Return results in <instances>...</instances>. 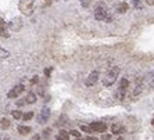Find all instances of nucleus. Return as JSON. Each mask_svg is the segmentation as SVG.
<instances>
[{
  "label": "nucleus",
  "mask_w": 154,
  "mask_h": 140,
  "mask_svg": "<svg viewBox=\"0 0 154 140\" xmlns=\"http://www.w3.org/2000/svg\"><path fill=\"white\" fill-rule=\"evenodd\" d=\"M21 118L24 119V121H29V119H32V118H33V112H32V111H29V112H25V114L22 115Z\"/></svg>",
  "instance_id": "aec40b11"
},
{
  "label": "nucleus",
  "mask_w": 154,
  "mask_h": 140,
  "mask_svg": "<svg viewBox=\"0 0 154 140\" xmlns=\"http://www.w3.org/2000/svg\"><path fill=\"white\" fill-rule=\"evenodd\" d=\"M57 140H69V133L61 129L57 135Z\"/></svg>",
  "instance_id": "f8f14e48"
},
{
  "label": "nucleus",
  "mask_w": 154,
  "mask_h": 140,
  "mask_svg": "<svg viewBox=\"0 0 154 140\" xmlns=\"http://www.w3.org/2000/svg\"><path fill=\"white\" fill-rule=\"evenodd\" d=\"M24 90H25L24 85H17V86H14V87H13V89H11L10 92L7 93V97H8V99H15V97L20 96V94H21Z\"/></svg>",
  "instance_id": "39448f33"
},
{
  "label": "nucleus",
  "mask_w": 154,
  "mask_h": 140,
  "mask_svg": "<svg viewBox=\"0 0 154 140\" xmlns=\"http://www.w3.org/2000/svg\"><path fill=\"white\" fill-rule=\"evenodd\" d=\"M8 26H10V29L11 31H20V29L22 28V20L20 17H15V18H13L10 21V24H8Z\"/></svg>",
  "instance_id": "0eeeda50"
},
{
  "label": "nucleus",
  "mask_w": 154,
  "mask_h": 140,
  "mask_svg": "<svg viewBox=\"0 0 154 140\" xmlns=\"http://www.w3.org/2000/svg\"><path fill=\"white\" fill-rule=\"evenodd\" d=\"M119 72H121V68L119 67H112L110 71H108V74L103 78V85L104 86H111V85H114L115 81H117V78H118Z\"/></svg>",
  "instance_id": "f257e3e1"
},
{
  "label": "nucleus",
  "mask_w": 154,
  "mask_h": 140,
  "mask_svg": "<svg viewBox=\"0 0 154 140\" xmlns=\"http://www.w3.org/2000/svg\"><path fill=\"white\" fill-rule=\"evenodd\" d=\"M11 114H13V117H14L15 119H20L22 117V114H21V111H18V110H15V111H13L11 112Z\"/></svg>",
  "instance_id": "b1692460"
},
{
  "label": "nucleus",
  "mask_w": 154,
  "mask_h": 140,
  "mask_svg": "<svg viewBox=\"0 0 154 140\" xmlns=\"http://www.w3.org/2000/svg\"><path fill=\"white\" fill-rule=\"evenodd\" d=\"M128 86H129L128 79H126V78H122L121 82H119V87H121V89H124V90H126V89H128Z\"/></svg>",
  "instance_id": "dca6fc26"
},
{
  "label": "nucleus",
  "mask_w": 154,
  "mask_h": 140,
  "mask_svg": "<svg viewBox=\"0 0 154 140\" xmlns=\"http://www.w3.org/2000/svg\"><path fill=\"white\" fill-rule=\"evenodd\" d=\"M74 140H83V139H82V137H75Z\"/></svg>",
  "instance_id": "72a5a7b5"
},
{
  "label": "nucleus",
  "mask_w": 154,
  "mask_h": 140,
  "mask_svg": "<svg viewBox=\"0 0 154 140\" xmlns=\"http://www.w3.org/2000/svg\"><path fill=\"white\" fill-rule=\"evenodd\" d=\"M24 100H25V103H28V104H33V103L36 101V94L31 92V93L26 94V97L24 99Z\"/></svg>",
  "instance_id": "9b49d317"
},
{
  "label": "nucleus",
  "mask_w": 154,
  "mask_h": 140,
  "mask_svg": "<svg viewBox=\"0 0 154 140\" xmlns=\"http://www.w3.org/2000/svg\"><path fill=\"white\" fill-rule=\"evenodd\" d=\"M49 117H50V110L47 107H43L42 111L39 112V115H38V122L39 123H46L47 121H49Z\"/></svg>",
  "instance_id": "20e7f679"
},
{
  "label": "nucleus",
  "mask_w": 154,
  "mask_h": 140,
  "mask_svg": "<svg viewBox=\"0 0 154 140\" xmlns=\"http://www.w3.org/2000/svg\"><path fill=\"white\" fill-rule=\"evenodd\" d=\"M50 74H51V68H46V69H45V75H46V76H50Z\"/></svg>",
  "instance_id": "cd10ccee"
},
{
  "label": "nucleus",
  "mask_w": 154,
  "mask_h": 140,
  "mask_svg": "<svg viewBox=\"0 0 154 140\" xmlns=\"http://www.w3.org/2000/svg\"><path fill=\"white\" fill-rule=\"evenodd\" d=\"M86 140H99L97 137H94V136H88L86 137Z\"/></svg>",
  "instance_id": "c85d7f7f"
},
{
  "label": "nucleus",
  "mask_w": 154,
  "mask_h": 140,
  "mask_svg": "<svg viewBox=\"0 0 154 140\" xmlns=\"http://www.w3.org/2000/svg\"><path fill=\"white\" fill-rule=\"evenodd\" d=\"M18 8L22 14L31 15L33 13V8H35V0H20Z\"/></svg>",
  "instance_id": "f03ea898"
},
{
  "label": "nucleus",
  "mask_w": 154,
  "mask_h": 140,
  "mask_svg": "<svg viewBox=\"0 0 154 140\" xmlns=\"http://www.w3.org/2000/svg\"><path fill=\"white\" fill-rule=\"evenodd\" d=\"M31 140H40V136H39V135H35V136H33Z\"/></svg>",
  "instance_id": "2f4dec72"
},
{
  "label": "nucleus",
  "mask_w": 154,
  "mask_h": 140,
  "mask_svg": "<svg viewBox=\"0 0 154 140\" xmlns=\"http://www.w3.org/2000/svg\"><path fill=\"white\" fill-rule=\"evenodd\" d=\"M146 3L149 4V6H153V4H154V0H146Z\"/></svg>",
  "instance_id": "7c9ffc66"
},
{
  "label": "nucleus",
  "mask_w": 154,
  "mask_h": 140,
  "mask_svg": "<svg viewBox=\"0 0 154 140\" xmlns=\"http://www.w3.org/2000/svg\"><path fill=\"white\" fill-rule=\"evenodd\" d=\"M128 8H129V6L125 3V2H124V3H121L118 6V13H126V11H128Z\"/></svg>",
  "instance_id": "f3484780"
},
{
  "label": "nucleus",
  "mask_w": 154,
  "mask_h": 140,
  "mask_svg": "<svg viewBox=\"0 0 154 140\" xmlns=\"http://www.w3.org/2000/svg\"><path fill=\"white\" fill-rule=\"evenodd\" d=\"M111 130L114 135H121V133H124V130H125V128L121 125H117V123H114V125L111 126Z\"/></svg>",
  "instance_id": "1a4fd4ad"
},
{
  "label": "nucleus",
  "mask_w": 154,
  "mask_h": 140,
  "mask_svg": "<svg viewBox=\"0 0 154 140\" xmlns=\"http://www.w3.org/2000/svg\"><path fill=\"white\" fill-rule=\"evenodd\" d=\"M142 90H143V86L142 85H136V87H135V90H133V96H137V94L142 93Z\"/></svg>",
  "instance_id": "412c9836"
},
{
  "label": "nucleus",
  "mask_w": 154,
  "mask_h": 140,
  "mask_svg": "<svg viewBox=\"0 0 154 140\" xmlns=\"http://www.w3.org/2000/svg\"><path fill=\"white\" fill-rule=\"evenodd\" d=\"M17 104H18V105H24V104H26V103H25V100H24V101L20 100V101H17Z\"/></svg>",
  "instance_id": "c756f323"
},
{
  "label": "nucleus",
  "mask_w": 154,
  "mask_h": 140,
  "mask_svg": "<svg viewBox=\"0 0 154 140\" xmlns=\"http://www.w3.org/2000/svg\"><path fill=\"white\" fill-rule=\"evenodd\" d=\"M67 123H68V117H67V115H61L60 118L57 119V123H56V125H67Z\"/></svg>",
  "instance_id": "4468645a"
},
{
  "label": "nucleus",
  "mask_w": 154,
  "mask_h": 140,
  "mask_svg": "<svg viewBox=\"0 0 154 140\" xmlns=\"http://www.w3.org/2000/svg\"><path fill=\"white\" fill-rule=\"evenodd\" d=\"M81 130H83V132H86V133H92L93 130L90 129V126H88V125H81Z\"/></svg>",
  "instance_id": "5701e85b"
},
{
  "label": "nucleus",
  "mask_w": 154,
  "mask_h": 140,
  "mask_svg": "<svg viewBox=\"0 0 154 140\" xmlns=\"http://www.w3.org/2000/svg\"><path fill=\"white\" fill-rule=\"evenodd\" d=\"M18 133H20V135H22V136H25V135L31 133V128H29V126H26V125L18 126Z\"/></svg>",
  "instance_id": "9d476101"
},
{
  "label": "nucleus",
  "mask_w": 154,
  "mask_h": 140,
  "mask_svg": "<svg viewBox=\"0 0 154 140\" xmlns=\"http://www.w3.org/2000/svg\"><path fill=\"white\" fill-rule=\"evenodd\" d=\"M125 93H126V90H124V89H121V87H118L114 96H115V99H118V100H124V97H125Z\"/></svg>",
  "instance_id": "ddd939ff"
},
{
  "label": "nucleus",
  "mask_w": 154,
  "mask_h": 140,
  "mask_svg": "<svg viewBox=\"0 0 154 140\" xmlns=\"http://www.w3.org/2000/svg\"><path fill=\"white\" fill-rule=\"evenodd\" d=\"M8 57H10V51L0 47V58H8Z\"/></svg>",
  "instance_id": "a211bd4d"
},
{
  "label": "nucleus",
  "mask_w": 154,
  "mask_h": 140,
  "mask_svg": "<svg viewBox=\"0 0 154 140\" xmlns=\"http://www.w3.org/2000/svg\"><path fill=\"white\" fill-rule=\"evenodd\" d=\"M0 36H3V38H10V33H8V31L6 29V26H2V28H0Z\"/></svg>",
  "instance_id": "6ab92c4d"
},
{
  "label": "nucleus",
  "mask_w": 154,
  "mask_h": 140,
  "mask_svg": "<svg viewBox=\"0 0 154 140\" xmlns=\"http://www.w3.org/2000/svg\"><path fill=\"white\" fill-rule=\"evenodd\" d=\"M69 133H71V135H72V136H74V137H81V133H79L78 130H75V129H72Z\"/></svg>",
  "instance_id": "393cba45"
},
{
  "label": "nucleus",
  "mask_w": 154,
  "mask_h": 140,
  "mask_svg": "<svg viewBox=\"0 0 154 140\" xmlns=\"http://www.w3.org/2000/svg\"><path fill=\"white\" fill-rule=\"evenodd\" d=\"M131 2H132V4L135 7H140V0H131Z\"/></svg>",
  "instance_id": "a878e982"
},
{
  "label": "nucleus",
  "mask_w": 154,
  "mask_h": 140,
  "mask_svg": "<svg viewBox=\"0 0 154 140\" xmlns=\"http://www.w3.org/2000/svg\"><path fill=\"white\" fill-rule=\"evenodd\" d=\"M90 129L93 130V132L103 133V132H106V129H107V123L106 122H92L90 123Z\"/></svg>",
  "instance_id": "423d86ee"
},
{
  "label": "nucleus",
  "mask_w": 154,
  "mask_h": 140,
  "mask_svg": "<svg viewBox=\"0 0 154 140\" xmlns=\"http://www.w3.org/2000/svg\"><path fill=\"white\" fill-rule=\"evenodd\" d=\"M0 128L2 129H8L10 128V121H8L7 118H3V119H0Z\"/></svg>",
  "instance_id": "2eb2a0df"
},
{
  "label": "nucleus",
  "mask_w": 154,
  "mask_h": 140,
  "mask_svg": "<svg viewBox=\"0 0 154 140\" xmlns=\"http://www.w3.org/2000/svg\"><path fill=\"white\" fill-rule=\"evenodd\" d=\"M2 26H4V21L2 20V18H0V28H2Z\"/></svg>",
  "instance_id": "473e14b6"
},
{
  "label": "nucleus",
  "mask_w": 154,
  "mask_h": 140,
  "mask_svg": "<svg viewBox=\"0 0 154 140\" xmlns=\"http://www.w3.org/2000/svg\"><path fill=\"white\" fill-rule=\"evenodd\" d=\"M38 82H39V76H33V79L31 81V83H32V85H35V83H38Z\"/></svg>",
  "instance_id": "bb28decb"
},
{
  "label": "nucleus",
  "mask_w": 154,
  "mask_h": 140,
  "mask_svg": "<svg viewBox=\"0 0 154 140\" xmlns=\"http://www.w3.org/2000/svg\"><path fill=\"white\" fill-rule=\"evenodd\" d=\"M97 79H99V72H97V71L90 72L89 76H88V78H86V81H85V85H86V86H93L94 83L97 82Z\"/></svg>",
  "instance_id": "6e6552de"
},
{
  "label": "nucleus",
  "mask_w": 154,
  "mask_h": 140,
  "mask_svg": "<svg viewBox=\"0 0 154 140\" xmlns=\"http://www.w3.org/2000/svg\"><path fill=\"white\" fill-rule=\"evenodd\" d=\"M50 135H51V129H50V128H46V129L43 130V139H47Z\"/></svg>",
  "instance_id": "4be33fe9"
},
{
  "label": "nucleus",
  "mask_w": 154,
  "mask_h": 140,
  "mask_svg": "<svg viewBox=\"0 0 154 140\" xmlns=\"http://www.w3.org/2000/svg\"><path fill=\"white\" fill-rule=\"evenodd\" d=\"M94 18L99 21H104V20H110L108 18V11L106 6H97L94 10Z\"/></svg>",
  "instance_id": "7ed1b4c3"
}]
</instances>
